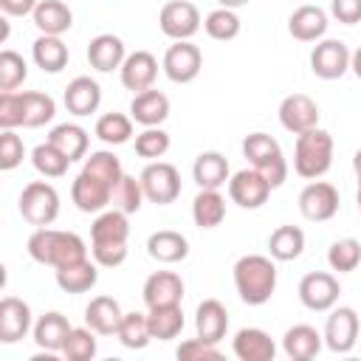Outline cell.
Returning a JSON list of instances; mask_svg holds the SVG:
<instances>
[{"instance_id":"cell-1","label":"cell","mask_w":361,"mask_h":361,"mask_svg":"<svg viewBox=\"0 0 361 361\" xmlns=\"http://www.w3.org/2000/svg\"><path fill=\"white\" fill-rule=\"evenodd\" d=\"M28 257L39 265H51L54 271L62 268V265H71V262H79L87 257V245L79 234L73 231H59V228H37L31 237H28Z\"/></svg>"},{"instance_id":"cell-2","label":"cell","mask_w":361,"mask_h":361,"mask_svg":"<svg viewBox=\"0 0 361 361\" xmlns=\"http://www.w3.org/2000/svg\"><path fill=\"white\" fill-rule=\"evenodd\" d=\"M234 288L245 305H265L276 290V265L274 257L245 254L234 262Z\"/></svg>"},{"instance_id":"cell-3","label":"cell","mask_w":361,"mask_h":361,"mask_svg":"<svg viewBox=\"0 0 361 361\" xmlns=\"http://www.w3.org/2000/svg\"><path fill=\"white\" fill-rule=\"evenodd\" d=\"M333 166V135L327 130H307L296 135L293 147V172L305 180H319Z\"/></svg>"},{"instance_id":"cell-4","label":"cell","mask_w":361,"mask_h":361,"mask_svg":"<svg viewBox=\"0 0 361 361\" xmlns=\"http://www.w3.org/2000/svg\"><path fill=\"white\" fill-rule=\"evenodd\" d=\"M243 155L248 158V164L265 175V180L271 183V189L282 186L288 178V161L282 155V147L276 144V138H271L268 133H248L243 141Z\"/></svg>"},{"instance_id":"cell-5","label":"cell","mask_w":361,"mask_h":361,"mask_svg":"<svg viewBox=\"0 0 361 361\" xmlns=\"http://www.w3.org/2000/svg\"><path fill=\"white\" fill-rule=\"evenodd\" d=\"M20 214L31 226L42 228L59 217V192L45 180H31L20 192Z\"/></svg>"},{"instance_id":"cell-6","label":"cell","mask_w":361,"mask_h":361,"mask_svg":"<svg viewBox=\"0 0 361 361\" xmlns=\"http://www.w3.org/2000/svg\"><path fill=\"white\" fill-rule=\"evenodd\" d=\"M141 186H144V195L147 200L158 203V206H166V203H175L178 195H180V172L166 164V161H152L141 169L138 175Z\"/></svg>"},{"instance_id":"cell-7","label":"cell","mask_w":361,"mask_h":361,"mask_svg":"<svg viewBox=\"0 0 361 361\" xmlns=\"http://www.w3.org/2000/svg\"><path fill=\"white\" fill-rule=\"evenodd\" d=\"M203 68V54L192 39H178L164 54V73L175 85H189L197 79Z\"/></svg>"},{"instance_id":"cell-8","label":"cell","mask_w":361,"mask_h":361,"mask_svg":"<svg viewBox=\"0 0 361 361\" xmlns=\"http://www.w3.org/2000/svg\"><path fill=\"white\" fill-rule=\"evenodd\" d=\"M299 212L310 223H327L338 212V189L327 180H310L299 192Z\"/></svg>"},{"instance_id":"cell-9","label":"cell","mask_w":361,"mask_h":361,"mask_svg":"<svg viewBox=\"0 0 361 361\" xmlns=\"http://www.w3.org/2000/svg\"><path fill=\"white\" fill-rule=\"evenodd\" d=\"M338 293H341V285L327 271H310L299 282V302L313 313H324V310L336 307Z\"/></svg>"},{"instance_id":"cell-10","label":"cell","mask_w":361,"mask_h":361,"mask_svg":"<svg viewBox=\"0 0 361 361\" xmlns=\"http://www.w3.org/2000/svg\"><path fill=\"white\" fill-rule=\"evenodd\" d=\"M158 25L169 39H192L200 31V11L189 0H169L158 14Z\"/></svg>"},{"instance_id":"cell-11","label":"cell","mask_w":361,"mask_h":361,"mask_svg":"<svg viewBox=\"0 0 361 361\" xmlns=\"http://www.w3.org/2000/svg\"><path fill=\"white\" fill-rule=\"evenodd\" d=\"M350 48L341 39H322L310 51V71L319 79H341L350 71Z\"/></svg>"},{"instance_id":"cell-12","label":"cell","mask_w":361,"mask_h":361,"mask_svg":"<svg viewBox=\"0 0 361 361\" xmlns=\"http://www.w3.org/2000/svg\"><path fill=\"white\" fill-rule=\"evenodd\" d=\"M268 195H271V183L254 166L251 169H240L237 175L228 178V197L240 209H259L268 200Z\"/></svg>"},{"instance_id":"cell-13","label":"cell","mask_w":361,"mask_h":361,"mask_svg":"<svg viewBox=\"0 0 361 361\" xmlns=\"http://www.w3.org/2000/svg\"><path fill=\"white\" fill-rule=\"evenodd\" d=\"M279 124L288 133L302 135V133L319 127V104L305 93H290L279 102Z\"/></svg>"},{"instance_id":"cell-14","label":"cell","mask_w":361,"mask_h":361,"mask_svg":"<svg viewBox=\"0 0 361 361\" xmlns=\"http://www.w3.org/2000/svg\"><path fill=\"white\" fill-rule=\"evenodd\" d=\"M358 341V313L353 307H330L324 322V344L333 353H350Z\"/></svg>"},{"instance_id":"cell-15","label":"cell","mask_w":361,"mask_h":361,"mask_svg":"<svg viewBox=\"0 0 361 361\" xmlns=\"http://www.w3.org/2000/svg\"><path fill=\"white\" fill-rule=\"evenodd\" d=\"M71 200L76 203L79 212L85 214H99L110 206L113 200V186H107L104 180L87 175V172H79L71 183Z\"/></svg>"},{"instance_id":"cell-16","label":"cell","mask_w":361,"mask_h":361,"mask_svg":"<svg viewBox=\"0 0 361 361\" xmlns=\"http://www.w3.org/2000/svg\"><path fill=\"white\" fill-rule=\"evenodd\" d=\"M228 330V310L220 299H203L195 310V333L209 344H220Z\"/></svg>"},{"instance_id":"cell-17","label":"cell","mask_w":361,"mask_h":361,"mask_svg":"<svg viewBox=\"0 0 361 361\" xmlns=\"http://www.w3.org/2000/svg\"><path fill=\"white\" fill-rule=\"evenodd\" d=\"M121 73V85L133 93H141V90H149L155 85V76H158V59L149 54V51H135V54H127L124 65L118 68Z\"/></svg>"},{"instance_id":"cell-18","label":"cell","mask_w":361,"mask_h":361,"mask_svg":"<svg viewBox=\"0 0 361 361\" xmlns=\"http://www.w3.org/2000/svg\"><path fill=\"white\" fill-rule=\"evenodd\" d=\"M144 305L158 307V305H180L183 299V279L175 271H155L144 282Z\"/></svg>"},{"instance_id":"cell-19","label":"cell","mask_w":361,"mask_h":361,"mask_svg":"<svg viewBox=\"0 0 361 361\" xmlns=\"http://www.w3.org/2000/svg\"><path fill=\"white\" fill-rule=\"evenodd\" d=\"M28 330H31V307H28V302H23L17 296H6L0 302V341L3 344H14V341L25 338Z\"/></svg>"},{"instance_id":"cell-20","label":"cell","mask_w":361,"mask_h":361,"mask_svg":"<svg viewBox=\"0 0 361 361\" xmlns=\"http://www.w3.org/2000/svg\"><path fill=\"white\" fill-rule=\"evenodd\" d=\"M130 116L141 127H161L169 118V99L155 87L141 90L130 102Z\"/></svg>"},{"instance_id":"cell-21","label":"cell","mask_w":361,"mask_h":361,"mask_svg":"<svg viewBox=\"0 0 361 361\" xmlns=\"http://www.w3.org/2000/svg\"><path fill=\"white\" fill-rule=\"evenodd\" d=\"M231 350H234V355L240 361H274V355H276L274 338L259 327L237 330V336L231 341Z\"/></svg>"},{"instance_id":"cell-22","label":"cell","mask_w":361,"mask_h":361,"mask_svg":"<svg viewBox=\"0 0 361 361\" xmlns=\"http://www.w3.org/2000/svg\"><path fill=\"white\" fill-rule=\"evenodd\" d=\"M124 59H127V51H124L121 37H116V34H99L87 45V62L99 73H110V71L121 68Z\"/></svg>"},{"instance_id":"cell-23","label":"cell","mask_w":361,"mask_h":361,"mask_svg":"<svg viewBox=\"0 0 361 361\" xmlns=\"http://www.w3.org/2000/svg\"><path fill=\"white\" fill-rule=\"evenodd\" d=\"M62 99H65L68 113H73V116H90L102 104V87L90 76H76V79L68 82Z\"/></svg>"},{"instance_id":"cell-24","label":"cell","mask_w":361,"mask_h":361,"mask_svg":"<svg viewBox=\"0 0 361 361\" xmlns=\"http://www.w3.org/2000/svg\"><path fill=\"white\" fill-rule=\"evenodd\" d=\"M121 319H124L121 305L113 296H93L90 305L85 307V324L99 336H116Z\"/></svg>"},{"instance_id":"cell-25","label":"cell","mask_w":361,"mask_h":361,"mask_svg":"<svg viewBox=\"0 0 361 361\" xmlns=\"http://www.w3.org/2000/svg\"><path fill=\"white\" fill-rule=\"evenodd\" d=\"M71 322L68 316H62L59 310H48L37 319L34 324V341L39 350H48V353H62L68 336H71Z\"/></svg>"},{"instance_id":"cell-26","label":"cell","mask_w":361,"mask_h":361,"mask_svg":"<svg viewBox=\"0 0 361 361\" xmlns=\"http://www.w3.org/2000/svg\"><path fill=\"white\" fill-rule=\"evenodd\" d=\"M322 344H324V336L316 327H310V324H293L282 336V350L293 361H310V358H316L319 350H322Z\"/></svg>"},{"instance_id":"cell-27","label":"cell","mask_w":361,"mask_h":361,"mask_svg":"<svg viewBox=\"0 0 361 361\" xmlns=\"http://www.w3.org/2000/svg\"><path fill=\"white\" fill-rule=\"evenodd\" d=\"M288 31L299 42H316L327 31V11L319 6H299L288 17Z\"/></svg>"},{"instance_id":"cell-28","label":"cell","mask_w":361,"mask_h":361,"mask_svg":"<svg viewBox=\"0 0 361 361\" xmlns=\"http://www.w3.org/2000/svg\"><path fill=\"white\" fill-rule=\"evenodd\" d=\"M147 254H149L155 262L175 265V262H180V259L189 257V240H186L180 231L161 228V231L149 234V240H147Z\"/></svg>"},{"instance_id":"cell-29","label":"cell","mask_w":361,"mask_h":361,"mask_svg":"<svg viewBox=\"0 0 361 361\" xmlns=\"http://www.w3.org/2000/svg\"><path fill=\"white\" fill-rule=\"evenodd\" d=\"M31 17L39 34H51V37H62L73 25V11L62 0H39Z\"/></svg>"},{"instance_id":"cell-30","label":"cell","mask_w":361,"mask_h":361,"mask_svg":"<svg viewBox=\"0 0 361 361\" xmlns=\"http://www.w3.org/2000/svg\"><path fill=\"white\" fill-rule=\"evenodd\" d=\"M96 282H99V265H96V259L90 262L85 257L79 262H71V265L56 268V285L65 293H87L90 288H96Z\"/></svg>"},{"instance_id":"cell-31","label":"cell","mask_w":361,"mask_h":361,"mask_svg":"<svg viewBox=\"0 0 361 361\" xmlns=\"http://www.w3.org/2000/svg\"><path fill=\"white\" fill-rule=\"evenodd\" d=\"M31 59L37 68H42L45 73H59L68 59H71V51L68 45L59 39V37H51V34H39L31 45Z\"/></svg>"},{"instance_id":"cell-32","label":"cell","mask_w":361,"mask_h":361,"mask_svg":"<svg viewBox=\"0 0 361 361\" xmlns=\"http://www.w3.org/2000/svg\"><path fill=\"white\" fill-rule=\"evenodd\" d=\"M192 178L200 189H220L223 183H228V161L226 155L209 149V152H200L192 164Z\"/></svg>"},{"instance_id":"cell-33","label":"cell","mask_w":361,"mask_h":361,"mask_svg":"<svg viewBox=\"0 0 361 361\" xmlns=\"http://www.w3.org/2000/svg\"><path fill=\"white\" fill-rule=\"evenodd\" d=\"M48 141L73 164L79 158H87V130L73 124V121H65V124H56L51 133H48Z\"/></svg>"},{"instance_id":"cell-34","label":"cell","mask_w":361,"mask_h":361,"mask_svg":"<svg viewBox=\"0 0 361 361\" xmlns=\"http://www.w3.org/2000/svg\"><path fill=\"white\" fill-rule=\"evenodd\" d=\"M192 220L197 228H217L226 220V197L217 189H200L192 200Z\"/></svg>"},{"instance_id":"cell-35","label":"cell","mask_w":361,"mask_h":361,"mask_svg":"<svg viewBox=\"0 0 361 361\" xmlns=\"http://www.w3.org/2000/svg\"><path fill=\"white\" fill-rule=\"evenodd\" d=\"M127 237H130L127 212L116 206L107 212H99V217L90 226V243H127Z\"/></svg>"},{"instance_id":"cell-36","label":"cell","mask_w":361,"mask_h":361,"mask_svg":"<svg viewBox=\"0 0 361 361\" xmlns=\"http://www.w3.org/2000/svg\"><path fill=\"white\" fill-rule=\"evenodd\" d=\"M268 251L279 262H290L305 251V231L299 226H279L268 237Z\"/></svg>"},{"instance_id":"cell-37","label":"cell","mask_w":361,"mask_h":361,"mask_svg":"<svg viewBox=\"0 0 361 361\" xmlns=\"http://www.w3.org/2000/svg\"><path fill=\"white\" fill-rule=\"evenodd\" d=\"M147 322H149L152 338L169 341V338L180 336V330H183V310H180V305H158V307H149Z\"/></svg>"},{"instance_id":"cell-38","label":"cell","mask_w":361,"mask_h":361,"mask_svg":"<svg viewBox=\"0 0 361 361\" xmlns=\"http://www.w3.org/2000/svg\"><path fill=\"white\" fill-rule=\"evenodd\" d=\"M56 116V104L42 90H25L23 93V127H42Z\"/></svg>"},{"instance_id":"cell-39","label":"cell","mask_w":361,"mask_h":361,"mask_svg":"<svg viewBox=\"0 0 361 361\" xmlns=\"http://www.w3.org/2000/svg\"><path fill=\"white\" fill-rule=\"evenodd\" d=\"M116 338L127 347V350H144L149 341H152V333H149V322H147V313H124L121 324H118V333Z\"/></svg>"},{"instance_id":"cell-40","label":"cell","mask_w":361,"mask_h":361,"mask_svg":"<svg viewBox=\"0 0 361 361\" xmlns=\"http://www.w3.org/2000/svg\"><path fill=\"white\" fill-rule=\"evenodd\" d=\"M96 138L110 144V147L127 144L133 138V116H124V113H104V116H99Z\"/></svg>"},{"instance_id":"cell-41","label":"cell","mask_w":361,"mask_h":361,"mask_svg":"<svg viewBox=\"0 0 361 361\" xmlns=\"http://www.w3.org/2000/svg\"><path fill=\"white\" fill-rule=\"evenodd\" d=\"M82 172H87V175H93V178L104 180L107 186H116V183L121 180V175H124L118 155H113L110 149H99V152H90V155L85 158V166H82Z\"/></svg>"},{"instance_id":"cell-42","label":"cell","mask_w":361,"mask_h":361,"mask_svg":"<svg viewBox=\"0 0 361 361\" xmlns=\"http://www.w3.org/2000/svg\"><path fill=\"white\" fill-rule=\"evenodd\" d=\"M327 265L338 274H350L361 265V243L355 237H341L327 248Z\"/></svg>"},{"instance_id":"cell-43","label":"cell","mask_w":361,"mask_h":361,"mask_svg":"<svg viewBox=\"0 0 361 361\" xmlns=\"http://www.w3.org/2000/svg\"><path fill=\"white\" fill-rule=\"evenodd\" d=\"M240 17H237V11L234 8H214V11H209L206 14V20H203V28H206V34L212 37V39H217V42H228V39H234L237 34H240Z\"/></svg>"},{"instance_id":"cell-44","label":"cell","mask_w":361,"mask_h":361,"mask_svg":"<svg viewBox=\"0 0 361 361\" xmlns=\"http://www.w3.org/2000/svg\"><path fill=\"white\" fill-rule=\"evenodd\" d=\"M31 164H34V169H37L39 175H45V178H62V175L68 172V166H71V161H68L51 141L34 147Z\"/></svg>"},{"instance_id":"cell-45","label":"cell","mask_w":361,"mask_h":361,"mask_svg":"<svg viewBox=\"0 0 361 361\" xmlns=\"http://www.w3.org/2000/svg\"><path fill=\"white\" fill-rule=\"evenodd\" d=\"M144 186H141V180L138 178H133V175H121V180L113 186V206L116 209H121V212H127V214H135L138 209H141V203H144Z\"/></svg>"},{"instance_id":"cell-46","label":"cell","mask_w":361,"mask_h":361,"mask_svg":"<svg viewBox=\"0 0 361 361\" xmlns=\"http://www.w3.org/2000/svg\"><path fill=\"white\" fill-rule=\"evenodd\" d=\"M96 336L99 333H93L87 324L85 327H73L68 341H65V347H62V355L68 361H90L96 355Z\"/></svg>"},{"instance_id":"cell-47","label":"cell","mask_w":361,"mask_h":361,"mask_svg":"<svg viewBox=\"0 0 361 361\" xmlns=\"http://www.w3.org/2000/svg\"><path fill=\"white\" fill-rule=\"evenodd\" d=\"M28 76V65L17 51H3L0 54V93L3 90H17Z\"/></svg>"},{"instance_id":"cell-48","label":"cell","mask_w":361,"mask_h":361,"mask_svg":"<svg viewBox=\"0 0 361 361\" xmlns=\"http://www.w3.org/2000/svg\"><path fill=\"white\" fill-rule=\"evenodd\" d=\"M169 149V135L161 130V127H144L138 135H135V155L141 158H164Z\"/></svg>"},{"instance_id":"cell-49","label":"cell","mask_w":361,"mask_h":361,"mask_svg":"<svg viewBox=\"0 0 361 361\" xmlns=\"http://www.w3.org/2000/svg\"><path fill=\"white\" fill-rule=\"evenodd\" d=\"M23 158H25L23 138L14 130H3V135H0V169L3 172H11L14 166L23 164Z\"/></svg>"},{"instance_id":"cell-50","label":"cell","mask_w":361,"mask_h":361,"mask_svg":"<svg viewBox=\"0 0 361 361\" xmlns=\"http://www.w3.org/2000/svg\"><path fill=\"white\" fill-rule=\"evenodd\" d=\"M23 124V93L3 90L0 93V127L14 130Z\"/></svg>"},{"instance_id":"cell-51","label":"cell","mask_w":361,"mask_h":361,"mask_svg":"<svg viewBox=\"0 0 361 361\" xmlns=\"http://www.w3.org/2000/svg\"><path fill=\"white\" fill-rule=\"evenodd\" d=\"M90 254L102 268H118L127 259V243H90Z\"/></svg>"},{"instance_id":"cell-52","label":"cell","mask_w":361,"mask_h":361,"mask_svg":"<svg viewBox=\"0 0 361 361\" xmlns=\"http://www.w3.org/2000/svg\"><path fill=\"white\" fill-rule=\"evenodd\" d=\"M178 358L180 361H217L220 350H217V344H209L203 338H189L178 347Z\"/></svg>"},{"instance_id":"cell-53","label":"cell","mask_w":361,"mask_h":361,"mask_svg":"<svg viewBox=\"0 0 361 361\" xmlns=\"http://www.w3.org/2000/svg\"><path fill=\"white\" fill-rule=\"evenodd\" d=\"M330 14L344 25H355L361 23V0H330Z\"/></svg>"},{"instance_id":"cell-54","label":"cell","mask_w":361,"mask_h":361,"mask_svg":"<svg viewBox=\"0 0 361 361\" xmlns=\"http://www.w3.org/2000/svg\"><path fill=\"white\" fill-rule=\"evenodd\" d=\"M39 0H0V11L6 17H25V14H34Z\"/></svg>"},{"instance_id":"cell-55","label":"cell","mask_w":361,"mask_h":361,"mask_svg":"<svg viewBox=\"0 0 361 361\" xmlns=\"http://www.w3.org/2000/svg\"><path fill=\"white\" fill-rule=\"evenodd\" d=\"M350 71L361 79V48H355V51H353V56H350Z\"/></svg>"},{"instance_id":"cell-56","label":"cell","mask_w":361,"mask_h":361,"mask_svg":"<svg viewBox=\"0 0 361 361\" xmlns=\"http://www.w3.org/2000/svg\"><path fill=\"white\" fill-rule=\"evenodd\" d=\"M223 8H240V6H245L248 0H217Z\"/></svg>"},{"instance_id":"cell-57","label":"cell","mask_w":361,"mask_h":361,"mask_svg":"<svg viewBox=\"0 0 361 361\" xmlns=\"http://www.w3.org/2000/svg\"><path fill=\"white\" fill-rule=\"evenodd\" d=\"M353 169H355V175H361V149H355V155H353Z\"/></svg>"},{"instance_id":"cell-58","label":"cell","mask_w":361,"mask_h":361,"mask_svg":"<svg viewBox=\"0 0 361 361\" xmlns=\"http://www.w3.org/2000/svg\"><path fill=\"white\" fill-rule=\"evenodd\" d=\"M358 212H361V175H358Z\"/></svg>"}]
</instances>
